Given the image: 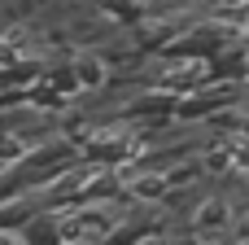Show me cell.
<instances>
[{"label": "cell", "instance_id": "cell-10", "mask_svg": "<svg viewBox=\"0 0 249 245\" xmlns=\"http://www.w3.org/2000/svg\"><path fill=\"white\" fill-rule=\"evenodd\" d=\"M236 4H245V0H219V9H236Z\"/></svg>", "mask_w": 249, "mask_h": 245}, {"label": "cell", "instance_id": "cell-1", "mask_svg": "<svg viewBox=\"0 0 249 245\" xmlns=\"http://www.w3.org/2000/svg\"><path fill=\"white\" fill-rule=\"evenodd\" d=\"M96 237H105V215H96V210H79V215L57 224V241L61 245H92Z\"/></svg>", "mask_w": 249, "mask_h": 245}, {"label": "cell", "instance_id": "cell-8", "mask_svg": "<svg viewBox=\"0 0 249 245\" xmlns=\"http://www.w3.org/2000/svg\"><path fill=\"white\" fill-rule=\"evenodd\" d=\"M0 245H22V241H18L13 232H0Z\"/></svg>", "mask_w": 249, "mask_h": 245}, {"label": "cell", "instance_id": "cell-9", "mask_svg": "<svg viewBox=\"0 0 249 245\" xmlns=\"http://www.w3.org/2000/svg\"><path fill=\"white\" fill-rule=\"evenodd\" d=\"M136 245H166L162 237H144V241H136Z\"/></svg>", "mask_w": 249, "mask_h": 245}, {"label": "cell", "instance_id": "cell-5", "mask_svg": "<svg viewBox=\"0 0 249 245\" xmlns=\"http://www.w3.org/2000/svg\"><path fill=\"white\" fill-rule=\"evenodd\" d=\"M26 57V31L13 26L9 35H0V66H18Z\"/></svg>", "mask_w": 249, "mask_h": 245}, {"label": "cell", "instance_id": "cell-4", "mask_svg": "<svg viewBox=\"0 0 249 245\" xmlns=\"http://www.w3.org/2000/svg\"><path fill=\"white\" fill-rule=\"evenodd\" d=\"M193 228H197V232L228 228V206H223V202H201V206H197V215H193Z\"/></svg>", "mask_w": 249, "mask_h": 245}, {"label": "cell", "instance_id": "cell-3", "mask_svg": "<svg viewBox=\"0 0 249 245\" xmlns=\"http://www.w3.org/2000/svg\"><path fill=\"white\" fill-rule=\"evenodd\" d=\"M131 197H140V202H162L166 197V188H171V175H162V171H149V175H131Z\"/></svg>", "mask_w": 249, "mask_h": 245}, {"label": "cell", "instance_id": "cell-6", "mask_svg": "<svg viewBox=\"0 0 249 245\" xmlns=\"http://www.w3.org/2000/svg\"><path fill=\"white\" fill-rule=\"evenodd\" d=\"M22 153H26V145L18 136H0V162H18Z\"/></svg>", "mask_w": 249, "mask_h": 245}, {"label": "cell", "instance_id": "cell-2", "mask_svg": "<svg viewBox=\"0 0 249 245\" xmlns=\"http://www.w3.org/2000/svg\"><path fill=\"white\" fill-rule=\"evenodd\" d=\"M70 70H74V83H79V88H105V79H109V66H105L96 53H79Z\"/></svg>", "mask_w": 249, "mask_h": 245}, {"label": "cell", "instance_id": "cell-7", "mask_svg": "<svg viewBox=\"0 0 249 245\" xmlns=\"http://www.w3.org/2000/svg\"><path fill=\"white\" fill-rule=\"evenodd\" d=\"M232 162L249 171V140H236V149H232Z\"/></svg>", "mask_w": 249, "mask_h": 245}]
</instances>
